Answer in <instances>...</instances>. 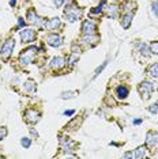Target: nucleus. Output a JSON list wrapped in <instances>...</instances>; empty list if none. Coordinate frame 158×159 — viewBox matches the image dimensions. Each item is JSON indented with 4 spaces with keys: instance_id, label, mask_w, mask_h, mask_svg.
Returning <instances> with one entry per match:
<instances>
[{
    "instance_id": "nucleus-1",
    "label": "nucleus",
    "mask_w": 158,
    "mask_h": 159,
    "mask_svg": "<svg viewBox=\"0 0 158 159\" xmlns=\"http://www.w3.org/2000/svg\"><path fill=\"white\" fill-rule=\"evenodd\" d=\"M64 14L67 16V20L68 22H75L77 19L82 16V10L77 6H71V4H67L66 6V10H64Z\"/></svg>"
},
{
    "instance_id": "nucleus-5",
    "label": "nucleus",
    "mask_w": 158,
    "mask_h": 159,
    "mask_svg": "<svg viewBox=\"0 0 158 159\" xmlns=\"http://www.w3.org/2000/svg\"><path fill=\"white\" fill-rule=\"evenodd\" d=\"M34 37H35V31L31 30V29H25V30L21 31V38H22L23 44H30V42H33Z\"/></svg>"
},
{
    "instance_id": "nucleus-3",
    "label": "nucleus",
    "mask_w": 158,
    "mask_h": 159,
    "mask_svg": "<svg viewBox=\"0 0 158 159\" xmlns=\"http://www.w3.org/2000/svg\"><path fill=\"white\" fill-rule=\"evenodd\" d=\"M153 90H154L153 83H150V82H147V80L142 82L141 86H139V93L142 94V97H143L145 99H149L150 97H151Z\"/></svg>"
},
{
    "instance_id": "nucleus-6",
    "label": "nucleus",
    "mask_w": 158,
    "mask_h": 159,
    "mask_svg": "<svg viewBox=\"0 0 158 159\" xmlns=\"http://www.w3.org/2000/svg\"><path fill=\"white\" fill-rule=\"evenodd\" d=\"M45 41H46V44H49L51 46H62L63 45V39L60 35H57V34H49V35H46V38H45Z\"/></svg>"
},
{
    "instance_id": "nucleus-27",
    "label": "nucleus",
    "mask_w": 158,
    "mask_h": 159,
    "mask_svg": "<svg viewBox=\"0 0 158 159\" xmlns=\"http://www.w3.org/2000/svg\"><path fill=\"white\" fill-rule=\"evenodd\" d=\"M149 110H150V113H153V114H157L158 113V105H150V107H149Z\"/></svg>"
},
{
    "instance_id": "nucleus-9",
    "label": "nucleus",
    "mask_w": 158,
    "mask_h": 159,
    "mask_svg": "<svg viewBox=\"0 0 158 159\" xmlns=\"http://www.w3.org/2000/svg\"><path fill=\"white\" fill-rule=\"evenodd\" d=\"M27 19H29V22L35 25V26H40V25L44 22V20H42V18H40L37 14H35L34 10H30V11L27 12Z\"/></svg>"
},
{
    "instance_id": "nucleus-30",
    "label": "nucleus",
    "mask_w": 158,
    "mask_h": 159,
    "mask_svg": "<svg viewBox=\"0 0 158 159\" xmlns=\"http://www.w3.org/2000/svg\"><path fill=\"white\" fill-rule=\"evenodd\" d=\"M153 12L158 16V3H153Z\"/></svg>"
},
{
    "instance_id": "nucleus-33",
    "label": "nucleus",
    "mask_w": 158,
    "mask_h": 159,
    "mask_svg": "<svg viewBox=\"0 0 158 159\" xmlns=\"http://www.w3.org/2000/svg\"><path fill=\"white\" fill-rule=\"evenodd\" d=\"M141 122H142V120H141V118H138V120H135V121H134V124H135V125H138V124H141Z\"/></svg>"
},
{
    "instance_id": "nucleus-12",
    "label": "nucleus",
    "mask_w": 158,
    "mask_h": 159,
    "mask_svg": "<svg viewBox=\"0 0 158 159\" xmlns=\"http://www.w3.org/2000/svg\"><path fill=\"white\" fill-rule=\"evenodd\" d=\"M128 93H130V90H128L127 86H118L116 89V95L118 99H125L128 95Z\"/></svg>"
},
{
    "instance_id": "nucleus-15",
    "label": "nucleus",
    "mask_w": 158,
    "mask_h": 159,
    "mask_svg": "<svg viewBox=\"0 0 158 159\" xmlns=\"http://www.w3.org/2000/svg\"><path fill=\"white\" fill-rule=\"evenodd\" d=\"M131 22H132V14L131 12L125 14V15L121 18V26H123V29H128V27H130Z\"/></svg>"
},
{
    "instance_id": "nucleus-20",
    "label": "nucleus",
    "mask_w": 158,
    "mask_h": 159,
    "mask_svg": "<svg viewBox=\"0 0 158 159\" xmlns=\"http://www.w3.org/2000/svg\"><path fill=\"white\" fill-rule=\"evenodd\" d=\"M108 16H110V18H116L117 16V7H108Z\"/></svg>"
},
{
    "instance_id": "nucleus-17",
    "label": "nucleus",
    "mask_w": 158,
    "mask_h": 159,
    "mask_svg": "<svg viewBox=\"0 0 158 159\" xmlns=\"http://www.w3.org/2000/svg\"><path fill=\"white\" fill-rule=\"evenodd\" d=\"M145 155H146V148L145 147H139V148H136L135 154L132 155V157L136 158V159H142V158H145Z\"/></svg>"
},
{
    "instance_id": "nucleus-28",
    "label": "nucleus",
    "mask_w": 158,
    "mask_h": 159,
    "mask_svg": "<svg viewBox=\"0 0 158 159\" xmlns=\"http://www.w3.org/2000/svg\"><path fill=\"white\" fill-rule=\"evenodd\" d=\"M106 64H108V63L105 61V63H102V66H100L98 68H97V71H95V74H94V78H95V76H98V75H100V72H101V71L104 70V68L106 67Z\"/></svg>"
},
{
    "instance_id": "nucleus-11",
    "label": "nucleus",
    "mask_w": 158,
    "mask_h": 159,
    "mask_svg": "<svg viewBox=\"0 0 158 159\" xmlns=\"http://www.w3.org/2000/svg\"><path fill=\"white\" fill-rule=\"evenodd\" d=\"M44 26L46 30H55V29H57L60 26V19L59 18H52L51 20H48V22L44 23Z\"/></svg>"
},
{
    "instance_id": "nucleus-34",
    "label": "nucleus",
    "mask_w": 158,
    "mask_h": 159,
    "mask_svg": "<svg viewBox=\"0 0 158 159\" xmlns=\"http://www.w3.org/2000/svg\"><path fill=\"white\" fill-rule=\"evenodd\" d=\"M132 154H124V158H131Z\"/></svg>"
},
{
    "instance_id": "nucleus-26",
    "label": "nucleus",
    "mask_w": 158,
    "mask_h": 159,
    "mask_svg": "<svg viewBox=\"0 0 158 159\" xmlns=\"http://www.w3.org/2000/svg\"><path fill=\"white\" fill-rule=\"evenodd\" d=\"M75 94H77L75 91H70V93H63V94H62V98H63V99H67V98H74V97H75Z\"/></svg>"
},
{
    "instance_id": "nucleus-14",
    "label": "nucleus",
    "mask_w": 158,
    "mask_h": 159,
    "mask_svg": "<svg viewBox=\"0 0 158 159\" xmlns=\"http://www.w3.org/2000/svg\"><path fill=\"white\" fill-rule=\"evenodd\" d=\"M64 66V59L63 57H53L51 61V67L55 68V70H60Z\"/></svg>"
},
{
    "instance_id": "nucleus-13",
    "label": "nucleus",
    "mask_w": 158,
    "mask_h": 159,
    "mask_svg": "<svg viewBox=\"0 0 158 159\" xmlns=\"http://www.w3.org/2000/svg\"><path fill=\"white\" fill-rule=\"evenodd\" d=\"M60 143H62L64 151H71V150H72V147L75 146V142H72V140H70V139H67V137H63V139L60 140Z\"/></svg>"
},
{
    "instance_id": "nucleus-16",
    "label": "nucleus",
    "mask_w": 158,
    "mask_h": 159,
    "mask_svg": "<svg viewBox=\"0 0 158 159\" xmlns=\"http://www.w3.org/2000/svg\"><path fill=\"white\" fill-rule=\"evenodd\" d=\"M82 41L85 42V44H91V45H95L97 42H98V37L97 35H93V34H86L83 38H82Z\"/></svg>"
},
{
    "instance_id": "nucleus-7",
    "label": "nucleus",
    "mask_w": 158,
    "mask_h": 159,
    "mask_svg": "<svg viewBox=\"0 0 158 159\" xmlns=\"http://www.w3.org/2000/svg\"><path fill=\"white\" fill-rule=\"evenodd\" d=\"M82 30H83L85 34H93L97 30V25H95L94 20L87 19L83 22V25H82Z\"/></svg>"
},
{
    "instance_id": "nucleus-32",
    "label": "nucleus",
    "mask_w": 158,
    "mask_h": 159,
    "mask_svg": "<svg viewBox=\"0 0 158 159\" xmlns=\"http://www.w3.org/2000/svg\"><path fill=\"white\" fill-rule=\"evenodd\" d=\"M74 113H75L74 110H67V111H64V114H66V116H72Z\"/></svg>"
},
{
    "instance_id": "nucleus-4",
    "label": "nucleus",
    "mask_w": 158,
    "mask_h": 159,
    "mask_svg": "<svg viewBox=\"0 0 158 159\" xmlns=\"http://www.w3.org/2000/svg\"><path fill=\"white\" fill-rule=\"evenodd\" d=\"M14 46H15V42H14V39H8V41H7L6 44L3 45L2 53H0L3 59H8V57L11 56V53H12V50H14Z\"/></svg>"
},
{
    "instance_id": "nucleus-23",
    "label": "nucleus",
    "mask_w": 158,
    "mask_h": 159,
    "mask_svg": "<svg viewBox=\"0 0 158 159\" xmlns=\"http://www.w3.org/2000/svg\"><path fill=\"white\" fill-rule=\"evenodd\" d=\"M150 52L154 53V55H158V41L153 42V44L150 45Z\"/></svg>"
},
{
    "instance_id": "nucleus-19",
    "label": "nucleus",
    "mask_w": 158,
    "mask_h": 159,
    "mask_svg": "<svg viewBox=\"0 0 158 159\" xmlns=\"http://www.w3.org/2000/svg\"><path fill=\"white\" fill-rule=\"evenodd\" d=\"M149 72H150V75H151V76L158 78V63L153 64V66L149 68Z\"/></svg>"
},
{
    "instance_id": "nucleus-21",
    "label": "nucleus",
    "mask_w": 158,
    "mask_h": 159,
    "mask_svg": "<svg viewBox=\"0 0 158 159\" xmlns=\"http://www.w3.org/2000/svg\"><path fill=\"white\" fill-rule=\"evenodd\" d=\"M139 49H141V53L143 56H146V57H149L150 56V50H149V48H147V45L146 44H139Z\"/></svg>"
},
{
    "instance_id": "nucleus-25",
    "label": "nucleus",
    "mask_w": 158,
    "mask_h": 159,
    "mask_svg": "<svg viewBox=\"0 0 158 159\" xmlns=\"http://www.w3.org/2000/svg\"><path fill=\"white\" fill-rule=\"evenodd\" d=\"M21 144H22L25 148H29V147H30V144H31V140L27 139V137H23V139L21 140Z\"/></svg>"
},
{
    "instance_id": "nucleus-2",
    "label": "nucleus",
    "mask_w": 158,
    "mask_h": 159,
    "mask_svg": "<svg viewBox=\"0 0 158 159\" xmlns=\"http://www.w3.org/2000/svg\"><path fill=\"white\" fill-rule=\"evenodd\" d=\"M35 52H37V48H35V46H31V48L23 50V52L21 53V56H19V61L22 64H25V66H26V64L33 63V60L35 57Z\"/></svg>"
},
{
    "instance_id": "nucleus-29",
    "label": "nucleus",
    "mask_w": 158,
    "mask_h": 159,
    "mask_svg": "<svg viewBox=\"0 0 158 159\" xmlns=\"http://www.w3.org/2000/svg\"><path fill=\"white\" fill-rule=\"evenodd\" d=\"M6 135H7V129L6 128H0V140H2Z\"/></svg>"
},
{
    "instance_id": "nucleus-8",
    "label": "nucleus",
    "mask_w": 158,
    "mask_h": 159,
    "mask_svg": "<svg viewBox=\"0 0 158 159\" xmlns=\"http://www.w3.org/2000/svg\"><path fill=\"white\" fill-rule=\"evenodd\" d=\"M146 144L149 147H157L158 146V132H149L146 136Z\"/></svg>"
},
{
    "instance_id": "nucleus-31",
    "label": "nucleus",
    "mask_w": 158,
    "mask_h": 159,
    "mask_svg": "<svg viewBox=\"0 0 158 159\" xmlns=\"http://www.w3.org/2000/svg\"><path fill=\"white\" fill-rule=\"evenodd\" d=\"M53 3H55L56 7H62L63 3H64V0H53Z\"/></svg>"
},
{
    "instance_id": "nucleus-35",
    "label": "nucleus",
    "mask_w": 158,
    "mask_h": 159,
    "mask_svg": "<svg viewBox=\"0 0 158 159\" xmlns=\"http://www.w3.org/2000/svg\"><path fill=\"white\" fill-rule=\"evenodd\" d=\"M15 3H16V0H10V4H11V6H14Z\"/></svg>"
},
{
    "instance_id": "nucleus-10",
    "label": "nucleus",
    "mask_w": 158,
    "mask_h": 159,
    "mask_svg": "<svg viewBox=\"0 0 158 159\" xmlns=\"http://www.w3.org/2000/svg\"><path fill=\"white\" fill-rule=\"evenodd\" d=\"M25 118L29 121V122H37L40 120V113L35 110H27L25 113Z\"/></svg>"
},
{
    "instance_id": "nucleus-22",
    "label": "nucleus",
    "mask_w": 158,
    "mask_h": 159,
    "mask_svg": "<svg viewBox=\"0 0 158 159\" xmlns=\"http://www.w3.org/2000/svg\"><path fill=\"white\" fill-rule=\"evenodd\" d=\"M105 4H106V3H105V0H102V3H101V4H100L98 7H97V8H94V10H91V14H100V12H102V10H104V7H105Z\"/></svg>"
},
{
    "instance_id": "nucleus-24",
    "label": "nucleus",
    "mask_w": 158,
    "mask_h": 159,
    "mask_svg": "<svg viewBox=\"0 0 158 159\" xmlns=\"http://www.w3.org/2000/svg\"><path fill=\"white\" fill-rule=\"evenodd\" d=\"M78 59H79V56L77 55V53H72V55H71V57L68 59V64H70V66H74L75 61H77Z\"/></svg>"
},
{
    "instance_id": "nucleus-18",
    "label": "nucleus",
    "mask_w": 158,
    "mask_h": 159,
    "mask_svg": "<svg viewBox=\"0 0 158 159\" xmlns=\"http://www.w3.org/2000/svg\"><path fill=\"white\" fill-rule=\"evenodd\" d=\"M23 89H25V91H27V93L34 91V90H35V84H34V82H33V80H27V82H25Z\"/></svg>"
}]
</instances>
